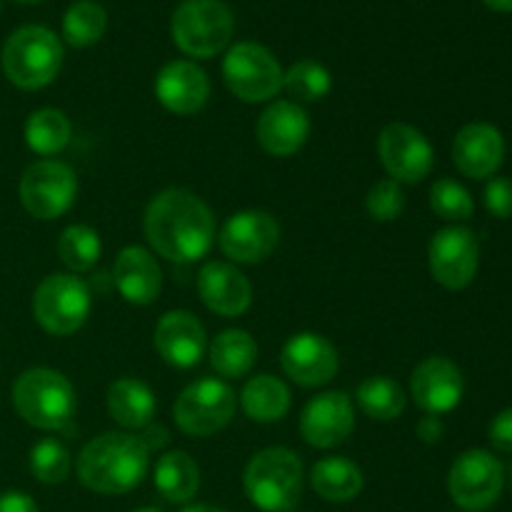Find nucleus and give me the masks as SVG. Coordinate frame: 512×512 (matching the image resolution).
<instances>
[{
	"instance_id": "nucleus-37",
	"label": "nucleus",
	"mask_w": 512,
	"mask_h": 512,
	"mask_svg": "<svg viewBox=\"0 0 512 512\" xmlns=\"http://www.w3.org/2000/svg\"><path fill=\"white\" fill-rule=\"evenodd\" d=\"M483 203L488 213L498 220L512 218V180L490 178L483 190Z\"/></svg>"
},
{
	"instance_id": "nucleus-18",
	"label": "nucleus",
	"mask_w": 512,
	"mask_h": 512,
	"mask_svg": "<svg viewBox=\"0 0 512 512\" xmlns=\"http://www.w3.org/2000/svg\"><path fill=\"white\" fill-rule=\"evenodd\" d=\"M153 345L160 358L180 370L195 368L203 360L208 338L205 328L188 310H170L155 325Z\"/></svg>"
},
{
	"instance_id": "nucleus-8",
	"label": "nucleus",
	"mask_w": 512,
	"mask_h": 512,
	"mask_svg": "<svg viewBox=\"0 0 512 512\" xmlns=\"http://www.w3.org/2000/svg\"><path fill=\"white\" fill-rule=\"evenodd\" d=\"M283 68L260 43H235L223 60L225 85L243 103H265L283 90Z\"/></svg>"
},
{
	"instance_id": "nucleus-41",
	"label": "nucleus",
	"mask_w": 512,
	"mask_h": 512,
	"mask_svg": "<svg viewBox=\"0 0 512 512\" xmlns=\"http://www.w3.org/2000/svg\"><path fill=\"white\" fill-rule=\"evenodd\" d=\"M140 440H143V445L148 450H160L163 445H168V430H165V425L160 423H150L148 428H143V435H140Z\"/></svg>"
},
{
	"instance_id": "nucleus-11",
	"label": "nucleus",
	"mask_w": 512,
	"mask_h": 512,
	"mask_svg": "<svg viewBox=\"0 0 512 512\" xmlns=\"http://www.w3.org/2000/svg\"><path fill=\"white\" fill-rule=\"evenodd\" d=\"M78 195L73 168L60 160H35L20 178V203L33 218L55 220L68 213Z\"/></svg>"
},
{
	"instance_id": "nucleus-38",
	"label": "nucleus",
	"mask_w": 512,
	"mask_h": 512,
	"mask_svg": "<svg viewBox=\"0 0 512 512\" xmlns=\"http://www.w3.org/2000/svg\"><path fill=\"white\" fill-rule=\"evenodd\" d=\"M490 445L500 453H512V408L500 410L488 428Z\"/></svg>"
},
{
	"instance_id": "nucleus-16",
	"label": "nucleus",
	"mask_w": 512,
	"mask_h": 512,
	"mask_svg": "<svg viewBox=\"0 0 512 512\" xmlns=\"http://www.w3.org/2000/svg\"><path fill=\"white\" fill-rule=\"evenodd\" d=\"M280 365L293 383L303 388H320L338 375V350L318 333H298L283 345Z\"/></svg>"
},
{
	"instance_id": "nucleus-17",
	"label": "nucleus",
	"mask_w": 512,
	"mask_h": 512,
	"mask_svg": "<svg viewBox=\"0 0 512 512\" xmlns=\"http://www.w3.org/2000/svg\"><path fill=\"white\" fill-rule=\"evenodd\" d=\"M410 393L428 415L450 413L463 400V373L453 360L443 358V355L425 358L410 375Z\"/></svg>"
},
{
	"instance_id": "nucleus-22",
	"label": "nucleus",
	"mask_w": 512,
	"mask_h": 512,
	"mask_svg": "<svg viewBox=\"0 0 512 512\" xmlns=\"http://www.w3.org/2000/svg\"><path fill=\"white\" fill-rule=\"evenodd\" d=\"M198 295L205 308L223 315V318H238L253 303L250 280L235 265L220 263V260H213V263L200 268Z\"/></svg>"
},
{
	"instance_id": "nucleus-7",
	"label": "nucleus",
	"mask_w": 512,
	"mask_h": 512,
	"mask_svg": "<svg viewBox=\"0 0 512 512\" xmlns=\"http://www.w3.org/2000/svg\"><path fill=\"white\" fill-rule=\"evenodd\" d=\"M93 308L90 288L70 273L48 275L35 288L33 315L50 335H73L88 320Z\"/></svg>"
},
{
	"instance_id": "nucleus-10",
	"label": "nucleus",
	"mask_w": 512,
	"mask_h": 512,
	"mask_svg": "<svg viewBox=\"0 0 512 512\" xmlns=\"http://www.w3.org/2000/svg\"><path fill=\"white\" fill-rule=\"evenodd\" d=\"M505 488L503 463L488 450H465L448 475V493L458 508L480 512L493 508Z\"/></svg>"
},
{
	"instance_id": "nucleus-5",
	"label": "nucleus",
	"mask_w": 512,
	"mask_h": 512,
	"mask_svg": "<svg viewBox=\"0 0 512 512\" xmlns=\"http://www.w3.org/2000/svg\"><path fill=\"white\" fill-rule=\"evenodd\" d=\"M13 408L33 428L60 430L75 413V390L58 370L30 368L15 380Z\"/></svg>"
},
{
	"instance_id": "nucleus-30",
	"label": "nucleus",
	"mask_w": 512,
	"mask_h": 512,
	"mask_svg": "<svg viewBox=\"0 0 512 512\" xmlns=\"http://www.w3.org/2000/svg\"><path fill=\"white\" fill-rule=\"evenodd\" d=\"M73 125L63 110L43 108L35 110L25 123V143L38 155H58L70 143Z\"/></svg>"
},
{
	"instance_id": "nucleus-6",
	"label": "nucleus",
	"mask_w": 512,
	"mask_h": 512,
	"mask_svg": "<svg viewBox=\"0 0 512 512\" xmlns=\"http://www.w3.org/2000/svg\"><path fill=\"white\" fill-rule=\"evenodd\" d=\"M235 20L223 0H185L170 20L175 45L190 58H213L233 38Z\"/></svg>"
},
{
	"instance_id": "nucleus-35",
	"label": "nucleus",
	"mask_w": 512,
	"mask_h": 512,
	"mask_svg": "<svg viewBox=\"0 0 512 512\" xmlns=\"http://www.w3.org/2000/svg\"><path fill=\"white\" fill-rule=\"evenodd\" d=\"M70 453L60 440L45 438L30 450V473L43 485H60L70 475Z\"/></svg>"
},
{
	"instance_id": "nucleus-46",
	"label": "nucleus",
	"mask_w": 512,
	"mask_h": 512,
	"mask_svg": "<svg viewBox=\"0 0 512 512\" xmlns=\"http://www.w3.org/2000/svg\"><path fill=\"white\" fill-rule=\"evenodd\" d=\"M510 483H512V470H510Z\"/></svg>"
},
{
	"instance_id": "nucleus-45",
	"label": "nucleus",
	"mask_w": 512,
	"mask_h": 512,
	"mask_svg": "<svg viewBox=\"0 0 512 512\" xmlns=\"http://www.w3.org/2000/svg\"><path fill=\"white\" fill-rule=\"evenodd\" d=\"M18 3H43V0H18Z\"/></svg>"
},
{
	"instance_id": "nucleus-23",
	"label": "nucleus",
	"mask_w": 512,
	"mask_h": 512,
	"mask_svg": "<svg viewBox=\"0 0 512 512\" xmlns=\"http://www.w3.org/2000/svg\"><path fill=\"white\" fill-rule=\"evenodd\" d=\"M113 280L118 293L130 305H150L158 300L163 290V273L153 253L140 245L120 250L113 265Z\"/></svg>"
},
{
	"instance_id": "nucleus-14",
	"label": "nucleus",
	"mask_w": 512,
	"mask_h": 512,
	"mask_svg": "<svg viewBox=\"0 0 512 512\" xmlns=\"http://www.w3.org/2000/svg\"><path fill=\"white\" fill-rule=\"evenodd\" d=\"M280 240V225L265 210H243L228 218L218 235V245L233 263L255 265L270 258Z\"/></svg>"
},
{
	"instance_id": "nucleus-20",
	"label": "nucleus",
	"mask_w": 512,
	"mask_h": 512,
	"mask_svg": "<svg viewBox=\"0 0 512 512\" xmlns=\"http://www.w3.org/2000/svg\"><path fill=\"white\" fill-rule=\"evenodd\" d=\"M255 135L265 153L275 158H288L298 153L310 135V118L303 105L293 100H275L260 113Z\"/></svg>"
},
{
	"instance_id": "nucleus-33",
	"label": "nucleus",
	"mask_w": 512,
	"mask_h": 512,
	"mask_svg": "<svg viewBox=\"0 0 512 512\" xmlns=\"http://www.w3.org/2000/svg\"><path fill=\"white\" fill-rule=\"evenodd\" d=\"M283 88L293 103H318L333 88V78L318 60H300L283 75Z\"/></svg>"
},
{
	"instance_id": "nucleus-28",
	"label": "nucleus",
	"mask_w": 512,
	"mask_h": 512,
	"mask_svg": "<svg viewBox=\"0 0 512 512\" xmlns=\"http://www.w3.org/2000/svg\"><path fill=\"white\" fill-rule=\"evenodd\" d=\"M255 360H258V343L248 330H223L210 345V365L220 378H245L253 370Z\"/></svg>"
},
{
	"instance_id": "nucleus-1",
	"label": "nucleus",
	"mask_w": 512,
	"mask_h": 512,
	"mask_svg": "<svg viewBox=\"0 0 512 512\" xmlns=\"http://www.w3.org/2000/svg\"><path fill=\"white\" fill-rule=\"evenodd\" d=\"M145 238L170 263H195L215 243V218L195 193L170 188L155 195L145 210Z\"/></svg>"
},
{
	"instance_id": "nucleus-34",
	"label": "nucleus",
	"mask_w": 512,
	"mask_h": 512,
	"mask_svg": "<svg viewBox=\"0 0 512 512\" xmlns=\"http://www.w3.org/2000/svg\"><path fill=\"white\" fill-rule=\"evenodd\" d=\"M430 208L440 220H448V223H463V220L473 218L475 213L470 190L450 178L435 180L433 188H430Z\"/></svg>"
},
{
	"instance_id": "nucleus-12",
	"label": "nucleus",
	"mask_w": 512,
	"mask_h": 512,
	"mask_svg": "<svg viewBox=\"0 0 512 512\" xmlns=\"http://www.w3.org/2000/svg\"><path fill=\"white\" fill-rule=\"evenodd\" d=\"M428 263L435 283L448 290L468 288L480 265L478 235L463 225L438 230L430 240Z\"/></svg>"
},
{
	"instance_id": "nucleus-44",
	"label": "nucleus",
	"mask_w": 512,
	"mask_h": 512,
	"mask_svg": "<svg viewBox=\"0 0 512 512\" xmlns=\"http://www.w3.org/2000/svg\"><path fill=\"white\" fill-rule=\"evenodd\" d=\"M135 512H160V510H155V508H140V510H135Z\"/></svg>"
},
{
	"instance_id": "nucleus-42",
	"label": "nucleus",
	"mask_w": 512,
	"mask_h": 512,
	"mask_svg": "<svg viewBox=\"0 0 512 512\" xmlns=\"http://www.w3.org/2000/svg\"><path fill=\"white\" fill-rule=\"evenodd\" d=\"M495 13H512V0H483Z\"/></svg>"
},
{
	"instance_id": "nucleus-27",
	"label": "nucleus",
	"mask_w": 512,
	"mask_h": 512,
	"mask_svg": "<svg viewBox=\"0 0 512 512\" xmlns=\"http://www.w3.org/2000/svg\"><path fill=\"white\" fill-rule=\"evenodd\" d=\"M240 405L255 423H278L290 410V390L275 375H255L245 383Z\"/></svg>"
},
{
	"instance_id": "nucleus-39",
	"label": "nucleus",
	"mask_w": 512,
	"mask_h": 512,
	"mask_svg": "<svg viewBox=\"0 0 512 512\" xmlns=\"http://www.w3.org/2000/svg\"><path fill=\"white\" fill-rule=\"evenodd\" d=\"M0 512H40L35 500L30 495L10 490V493L0 495Z\"/></svg>"
},
{
	"instance_id": "nucleus-9",
	"label": "nucleus",
	"mask_w": 512,
	"mask_h": 512,
	"mask_svg": "<svg viewBox=\"0 0 512 512\" xmlns=\"http://www.w3.org/2000/svg\"><path fill=\"white\" fill-rule=\"evenodd\" d=\"M233 388L223 380L205 378L188 385L173 405V418L185 435L208 438L220 433L235 415Z\"/></svg>"
},
{
	"instance_id": "nucleus-31",
	"label": "nucleus",
	"mask_w": 512,
	"mask_h": 512,
	"mask_svg": "<svg viewBox=\"0 0 512 512\" xmlns=\"http://www.w3.org/2000/svg\"><path fill=\"white\" fill-rule=\"evenodd\" d=\"M103 253L98 230L90 225H68L58 238V258L63 265L75 273H88L95 268Z\"/></svg>"
},
{
	"instance_id": "nucleus-24",
	"label": "nucleus",
	"mask_w": 512,
	"mask_h": 512,
	"mask_svg": "<svg viewBox=\"0 0 512 512\" xmlns=\"http://www.w3.org/2000/svg\"><path fill=\"white\" fill-rule=\"evenodd\" d=\"M108 413L128 430H143L155 420V395L143 380L120 378L108 388Z\"/></svg>"
},
{
	"instance_id": "nucleus-4",
	"label": "nucleus",
	"mask_w": 512,
	"mask_h": 512,
	"mask_svg": "<svg viewBox=\"0 0 512 512\" xmlns=\"http://www.w3.org/2000/svg\"><path fill=\"white\" fill-rule=\"evenodd\" d=\"M63 65V43L45 25L18 28L3 45V73L23 90H40L53 83Z\"/></svg>"
},
{
	"instance_id": "nucleus-21",
	"label": "nucleus",
	"mask_w": 512,
	"mask_h": 512,
	"mask_svg": "<svg viewBox=\"0 0 512 512\" xmlns=\"http://www.w3.org/2000/svg\"><path fill=\"white\" fill-rule=\"evenodd\" d=\"M505 160V140L495 125L470 123L453 140V163L463 175L475 180L493 178Z\"/></svg>"
},
{
	"instance_id": "nucleus-3",
	"label": "nucleus",
	"mask_w": 512,
	"mask_h": 512,
	"mask_svg": "<svg viewBox=\"0 0 512 512\" xmlns=\"http://www.w3.org/2000/svg\"><path fill=\"white\" fill-rule=\"evenodd\" d=\"M303 460L288 448H265L250 458L243 488L250 503L263 512H288L303 495Z\"/></svg>"
},
{
	"instance_id": "nucleus-43",
	"label": "nucleus",
	"mask_w": 512,
	"mask_h": 512,
	"mask_svg": "<svg viewBox=\"0 0 512 512\" xmlns=\"http://www.w3.org/2000/svg\"><path fill=\"white\" fill-rule=\"evenodd\" d=\"M183 512H228V510L215 508V505H205V503H200V505H190V508H185Z\"/></svg>"
},
{
	"instance_id": "nucleus-32",
	"label": "nucleus",
	"mask_w": 512,
	"mask_h": 512,
	"mask_svg": "<svg viewBox=\"0 0 512 512\" xmlns=\"http://www.w3.org/2000/svg\"><path fill=\"white\" fill-rule=\"evenodd\" d=\"M108 28V15L93 0H80L70 5L63 18V38L73 48H90L103 38Z\"/></svg>"
},
{
	"instance_id": "nucleus-19",
	"label": "nucleus",
	"mask_w": 512,
	"mask_h": 512,
	"mask_svg": "<svg viewBox=\"0 0 512 512\" xmlns=\"http://www.w3.org/2000/svg\"><path fill=\"white\" fill-rule=\"evenodd\" d=\"M155 98L175 115H195L210 98V80L190 60H170L155 75Z\"/></svg>"
},
{
	"instance_id": "nucleus-36",
	"label": "nucleus",
	"mask_w": 512,
	"mask_h": 512,
	"mask_svg": "<svg viewBox=\"0 0 512 512\" xmlns=\"http://www.w3.org/2000/svg\"><path fill=\"white\" fill-rule=\"evenodd\" d=\"M365 210L378 223H393V220H398L405 210V195L400 183H395L393 178L378 180L368 190V195H365Z\"/></svg>"
},
{
	"instance_id": "nucleus-15",
	"label": "nucleus",
	"mask_w": 512,
	"mask_h": 512,
	"mask_svg": "<svg viewBox=\"0 0 512 512\" xmlns=\"http://www.w3.org/2000/svg\"><path fill=\"white\" fill-rule=\"evenodd\" d=\"M355 428L353 400L343 390L315 395L300 413V435L308 445L320 450L335 448L350 438Z\"/></svg>"
},
{
	"instance_id": "nucleus-13",
	"label": "nucleus",
	"mask_w": 512,
	"mask_h": 512,
	"mask_svg": "<svg viewBox=\"0 0 512 512\" xmlns=\"http://www.w3.org/2000/svg\"><path fill=\"white\" fill-rule=\"evenodd\" d=\"M378 155L390 178L405 185L428 178L435 163L433 145L418 128L408 123L385 125L378 138Z\"/></svg>"
},
{
	"instance_id": "nucleus-40",
	"label": "nucleus",
	"mask_w": 512,
	"mask_h": 512,
	"mask_svg": "<svg viewBox=\"0 0 512 512\" xmlns=\"http://www.w3.org/2000/svg\"><path fill=\"white\" fill-rule=\"evenodd\" d=\"M443 433H445V425L443 420H440V415H425V418L418 423V438L423 440V443L428 445L438 443V440L443 438Z\"/></svg>"
},
{
	"instance_id": "nucleus-25",
	"label": "nucleus",
	"mask_w": 512,
	"mask_h": 512,
	"mask_svg": "<svg viewBox=\"0 0 512 512\" xmlns=\"http://www.w3.org/2000/svg\"><path fill=\"white\" fill-rule=\"evenodd\" d=\"M153 483L160 498H165L168 503H190L200 488L198 463L185 450H170L155 463Z\"/></svg>"
},
{
	"instance_id": "nucleus-26",
	"label": "nucleus",
	"mask_w": 512,
	"mask_h": 512,
	"mask_svg": "<svg viewBox=\"0 0 512 512\" xmlns=\"http://www.w3.org/2000/svg\"><path fill=\"white\" fill-rule=\"evenodd\" d=\"M310 488L328 503H350L363 490V470L348 458H323L310 470Z\"/></svg>"
},
{
	"instance_id": "nucleus-29",
	"label": "nucleus",
	"mask_w": 512,
	"mask_h": 512,
	"mask_svg": "<svg viewBox=\"0 0 512 512\" xmlns=\"http://www.w3.org/2000/svg\"><path fill=\"white\" fill-rule=\"evenodd\" d=\"M360 410H363L368 418L380 420V423H388V420L400 418L405 413V405H408V395L405 390L395 383L388 375H375V378H365L358 385V393H355Z\"/></svg>"
},
{
	"instance_id": "nucleus-2",
	"label": "nucleus",
	"mask_w": 512,
	"mask_h": 512,
	"mask_svg": "<svg viewBox=\"0 0 512 512\" xmlns=\"http://www.w3.org/2000/svg\"><path fill=\"white\" fill-rule=\"evenodd\" d=\"M150 450L130 433H103L78 455V478L100 495H123L148 475Z\"/></svg>"
}]
</instances>
